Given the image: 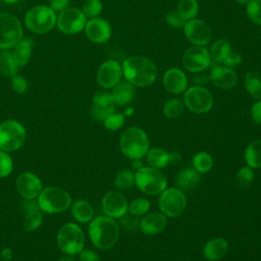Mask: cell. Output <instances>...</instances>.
Listing matches in <instances>:
<instances>
[{
    "instance_id": "21",
    "label": "cell",
    "mask_w": 261,
    "mask_h": 261,
    "mask_svg": "<svg viewBox=\"0 0 261 261\" xmlns=\"http://www.w3.org/2000/svg\"><path fill=\"white\" fill-rule=\"evenodd\" d=\"M167 225V217L162 212H152L140 220L141 230L148 236H155L162 232Z\"/></svg>"
},
{
    "instance_id": "43",
    "label": "cell",
    "mask_w": 261,
    "mask_h": 261,
    "mask_svg": "<svg viewBox=\"0 0 261 261\" xmlns=\"http://www.w3.org/2000/svg\"><path fill=\"white\" fill-rule=\"evenodd\" d=\"M118 225H120L125 230L133 231V230H136L138 227H140V219L137 215H134L128 212L119 218Z\"/></svg>"
},
{
    "instance_id": "14",
    "label": "cell",
    "mask_w": 261,
    "mask_h": 261,
    "mask_svg": "<svg viewBox=\"0 0 261 261\" xmlns=\"http://www.w3.org/2000/svg\"><path fill=\"white\" fill-rule=\"evenodd\" d=\"M15 189L22 199L35 200L43 190V184L37 174L23 171L18 174L15 180Z\"/></svg>"
},
{
    "instance_id": "18",
    "label": "cell",
    "mask_w": 261,
    "mask_h": 261,
    "mask_svg": "<svg viewBox=\"0 0 261 261\" xmlns=\"http://www.w3.org/2000/svg\"><path fill=\"white\" fill-rule=\"evenodd\" d=\"M85 31L88 39L97 44L107 42L111 36V27L109 22L100 17H94L87 21Z\"/></svg>"
},
{
    "instance_id": "19",
    "label": "cell",
    "mask_w": 261,
    "mask_h": 261,
    "mask_svg": "<svg viewBox=\"0 0 261 261\" xmlns=\"http://www.w3.org/2000/svg\"><path fill=\"white\" fill-rule=\"evenodd\" d=\"M21 208L25 212L22 220L23 228L27 231H34L38 229L43 222V213L39 208L38 202L35 200L23 199Z\"/></svg>"
},
{
    "instance_id": "3",
    "label": "cell",
    "mask_w": 261,
    "mask_h": 261,
    "mask_svg": "<svg viewBox=\"0 0 261 261\" xmlns=\"http://www.w3.org/2000/svg\"><path fill=\"white\" fill-rule=\"evenodd\" d=\"M119 148L125 157L132 160L141 159L150 149L149 137L143 128L130 126L120 135Z\"/></svg>"
},
{
    "instance_id": "34",
    "label": "cell",
    "mask_w": 261,
    "mask_h": 261,
    "mask_svg": "<svg viewBox=\"0 0 261 261\" xmlns=\"http://www.w3.org/2000/svg\"><path fill=\"white\" fill-rule=\"evenodd\" d=\"M230 46L229 43L225 40H218L213 44L211 47V52H210V57L217 61V62H223L224 58L227 56V54L230 51Z\"/></svg>"
},
{
    "instance_id": "13",
    "label": "cell",
    "mask_w": 261,
    "mask_h": 261,
    "mask_svg": "<svg viewBox=\"0 0 261 261\" xmlns=\"http://www.w3.org/2000/svg\"><path fill=\"white\" fill-rule=\"evenodd\" d=\"M102 211L110 218H120L128 212V203L124 195L118 190L107 192L101 201Z\"/></svg>"
},
{
    "instance_id": "7",
    "label": "cell",
    "mask_w": 261,
    "mask_h": 261,
    "mask_svg": "<svg viewBox=\"0 0 261 261\" xmlns=\"http://www.w3.org/2000/svg\"><path fill=\"white\" fill-rule=\"evenodd\" d=\"M25 139L27 130L19 121L6 119L0 122V150L14 152L22 147Z\"/></svg>"
},
{
    "instance_id": "32",
    "label": "cell",
    "mask_w": 261,
    "mask_h": 261,
    "mask_svg": "<svg viewBox=\"0 0 261 261\" xmlns=\"http://www.w3.org/2000/svg\"><path fill=\"white\" fill-rule=\"evenodd\" d=\"M193 168L199 173H206L213 167V159L211 155L205 151H200L196 153L192 159Z\"/></svg>"
},
{
    "instance_id": "48",
    "label": "cell",
    "mask_w": 261,
    "mask_h": 261,
    "mask_svg": "<svg viewBox=\"0 0 261 261\" xmlns=\"http://www.w3.org/2000/svg\"><path fill=\"white\" fill-rule=\"evenodd\" d=\"M79 261H100V257L95 251L84 248L79 254Z\"/></svg>"
},
{
    "instance_id": "4",
    "label": "cell",
    "mask_w": 261,
    "mask_h": 261,
    "mask_svg": "<svg viewBox=\"0 0 261 261\" xmlns=\"http://www.w3.org/2000/svg\"><path fill=\"white\" fill-rule=\"evenodd\" d=\"M37 202L41 211L48 214L64 212L70 208L72 203L69 193L59 187L43 188Z\"/></svg>"
},
{
    "instance_id": "23",
    "label": "cell",
    "mask_w": 261,
    "mask_h": 261,
    "mask_svg": "<svg viewBox=\"0 0 261 261\" xmlns=\"http://www.w3.org/2000/svg\"><path fill=\"white\" fill-rule=\"evenodd\" d=\"M228 247V243L224 238H213L205 244L203 248V256L209 261L221 260L226 255Z\"/></svg>"
},
{
    "instance_id": "55",
    "label": "cell",
    "mask_w": 261,
    "mask_h": 261,
    "mask_svg": "<svg viewBox=\"0 0 261 261\" xmlns=\"http://www.w3.org/2000/svg\"><path fill=\"white\" fill-rule=\"evenodd\" d=\"M132 166H133V168H134L136 171L143 167L142 162H141V160H140V159H134V160L132 161Z\"/></svg>"
},
{
    "instance_id": "46",
    "label": "cell",
    "mask_w": 261,
    "mask_h": 261,
    "mask_svg": "<svg viewBox=\"0 0 261 261\" xmlns=\"http://www.w3.org/2000/svg\"><path fill=\"white\" fill-rule=\"evenodd\" d=\"M11 88L17 94H24L28 91V82L23 76L16 73L11 76Z\"/></svg>"
},
{
    "instance_id": "56",
    "label": "cell",
    "mask_w": 261,
    "mask_h": 261,
    "mask_svg": "<svg viewBox=\"0 0 261 261\" xmlns=\"http://www.w3.org/2000/svg\"><path fill=\"white\" fill-rule=\"evenodd\" d=\"M57 261H75V260L72 258V256L65 255V256H63V257H60Z\"/></svg>"
},
{
    "instance_id": "25",
    "label": "cell",
    "mask_w": 261,
    "mask_h": 261,
    "mask_svg": "<svg viewBox=\"0 0 261 261\" xmlns=\"http://www.w3.org/2000/svg\"><path fill=\"white\" fill-rule=\"evenodd\" d=\"M33 48H34V41L29 37L22 38L13 47L12 55L19 68L25 66L29 63L33 53Z\"/></svg>"
},
{
    "instance_id": "50",
    "label": "cell",
    "mask_w": 261,
    "mask_h": 261,
    "mask_svg": "<svg viewBox=\"0 0 261 261\" xmlns=\"http://www.w3.org/2000/svg\"><path fill=\"white\" fill-rule=\"evenodd\" d=\"M251 116L255 123L261 124V101L253 104L251 108Z\"/></svg>"
},
{
    "instance_id": "45",
    "label": "cell",
    "mask_w": 261,
    "mask_h": 261,
    "mask_svg": "<svg viewBox=\"0 0 261 261\" xmlns=\"http://www.w3.org/2000/svg\"><path fill=\"white\" fill-rule=\"evenodd\" d=\"M113 112H115V105L108 106V107H100L93 104L91 107V114L93 118L97 121L103 122L104 119Z\"/></svg>"
},
{
    "instance_id": "22",
    "label": "cell",
    "mask_w": 261,
    "mask_h": 261,
    "mask_svg": "<svg viewBox=\"0 0 261 261\" xmlns=\"http://www.w3.org/2000/svg\"><path fill=\"white\" fill-rule=\"evenodd\" d=\"M187 76L178 68H170L163 75V85L167 92L171 94H180L187 88Z\"/></svg>"
},
{
    "instance_id": "1",
    "label": "cell",
    "mask_w": 261,
    "mask_h": 261,
    "mask_svg": "<svg viewBox=\"0 0 261 261\" xmlns=\"http://www.w3.org/2000/svg\"><path fill=\"white\" fill-rule=\"evenodd\" d=\"M122 72L128 83L138 87L152 85L157 76V67L144 56H130L123 61Z\"/></svg>"
},
{
    "instance_id": "35",
    "label": "cell",
    "mask_w": 261,
    "mask_h": 261,
    "mask_svg": "<svg viewBox=\"0 0 261 261\" xmlns=\"http://www.w3.org/2000/svg\"><path fill=\"white\" fill-rule=\"evenodd\" d=\"M178 13L187 20V19H193L198 11H199V5L197 0H180L178 3Z\"/></svg>"
},
{
    "instance_id": "26",
    "label": "cell",
    "mask_w": 261,
    "mask_h": 261,
    "mask_svg": "<svg viewBox=\"0 0 261 261\" xmlns=\"http://www.w3.org/2000/svg\"><path fill=\"white\" fill-rule=\"evenodd\" d=\"M112 100L115 105L124 106L129 104L135 97L134 85L126 82H119L113 87L111 92Z\"/></svg>"
},
{
    "instance_id": "27",
    "label": "cell",
    "mask_w": 261,
    "mask_h": 261,
    "mask_svg": "<svg viewBox=\"0 0 261 261\" xmlns=\"http://www.w3.org/2000/svg\"><path fill=\"white\" fill-rule=\"evenodd\" d=\"M70 211L73 218L80 223H88L94 218V209L92 205L84 199H77L71 203Z\"/></svg>"
},
{
    "instance_id": "38",
    "label": "cell",
    "mask_w": 261,
    "mask_h": 261,
    "mask_svg": "<svg viewBox=\"0 0 261 261\" xmlns=\"http://www.w3.org/2000/svg\"><path fill=\"white\" fill-rule=\"evenodd\" d=\"M151 203L148 199L146 198H137L135 200H133L130 202V204H128V212L137 215V216H141L146 214L149 209H150Z\"/></svg>"
},
{
    "instance_id": "37",
    "label": "cell",
    "mask_w": 261,
    "mask_h": 261,
    "mask_svg": "<svg viewBox=\"0 0 261 261\" xmlns=\"http://www.w3.org/2000/svg\"><path fill=\"white\" fill-rule=\"evenodd\" d=\"M184 110V104L179 99L173 98L168 100L163 106V114L168 119L178 117Z\"/></svg>"
},
{
    "instance_id": "24",
    "label": "cell",
    "mask_w": 261,
    "mask_h": 261,
    "mask_svg": "<svg viewBox=\"0 0 261 261\" xmlns=\"http://www.w3.org/2000/svg\"><path fill=\"white\" fill-rule=\"evenodd\" d=\"M201 181L200 173L193 167H186L180 169L175 176L176 188L182 192L193 191Z\"/></svg>"
},
{
    "instance_id": "6",
    "label": "cell",
    "mask_w": 261,
    "mask_h": 261,
    "mask_svg": "<svg viewBox=\"0 0 261 261\" xmlns=\"http://www.w3.org/2000/svg\"><path fill=\"white\" fill-rule=\"evenodd\" d=\"M135 185L144 194L155 196L166 189L167 180L160 169L143 166L135 173Z\"/></svg>"
},
{
    "instance_id": "33",
    "label": "cell",
    "mask_w": 261,
    "mask_h": 261,
    "mask_svg": "<svg viewBox=\"0 0 261 261\" xmlns=\"http://www.w3.org/2000/svg\"><path fill=\"white\" fill-rule=\"evenodd\" d=\"M114 186L118 191H127L135 186V173L128 169L118 171L114 177Z\"/></svg>"
},
{
    "instance_id": "51",
    "label": "cell",
    "mask_w": 261,
    "mask_h": 261,
    "mask_svg": "<svg viewBox=\"0 0 261 261\" xmlns=\"http://www.w3.org/2000/svg\"><path fill=\"white\" fill-rule=\"evenodd\" d=\"M69 0H50V8L56 11H62L68 7Z\"/></svg>"
},
{
    "instance_id": "2",
    "label": "cell",
    "mask_w": 261,
    "mask_h": 261,
    "mask_svg": "<svg viewBox=\"0 0 261 261\" xmlns=\"http://www.w3.org/2000/svg\"><path fill=\"white\" fill-rule=\"evenodd\" d=\"M88 233L94 247L100 250H109L118 241L119 225L113 218L97 216L90 221Z\"/></svg>"
},
{
    "instance_id": "57",
    "label": "cell",
    "mask_w": 261,
    "mask_h": 261,
    "mask_svg": "<svg viewBox=\"0 0 261 261\" xmlns=\"http://www.w3.org/2000/svg\"><path fill=\"white\" fill-rule=\"evenodd\" d=\"M134 113V109H133V107H128V108H126V110L124 111V115H126V116H130L132 114Z\"/></svg>"
},
{
    "instance_id": "36",
    "label": "cell",
    "mask_w": 261,
    "mask_h": 261,
    "mask_svg": "<svg viewBox=\"0 0 261 261\" xmlns=\"http://www.w3.org/2000/svg\"><path fill=\"white\" fill-rule=\"evenodd\" d=\"M254 180V171L253 168L249 166H244L236 174V185L239 189L249 188Z\"/></svg>"
},
{
    "instance_id": "9",
    "label": "cell",
    "mask_w": 261,
    "mask_h": 261,
    "mask_svg": "<svg viewBox=\"0 0 261 261\" xmlns=\"http://www.w3.org/2000/svg\"><path fill=\"white\" fill-rule=\"evenodd\" d=\"M22 33V25L15 15L0 13V49L13 48L23 38Z\"/></svg>"
},
{
    "instance_id": "53",
    "label": "cell",
    "mask_w": 261,
    "mask_h": 261,
    "mask_svg": "<svg viewBox=\"0 0 261 261\" xmlns=\"http://www.w3.org/2000/svg\"><path fill=\"white\" fill-rule=\"evenodd\" d=\"M181 160V155L177 151L169 152V164H177Z\"/></svg>"
},
{
    "instance_id": "28",
    "label": "cell",
    "mask_w": 261,
    "mask_h": 261,
    "mask_svg": "<svg viewBox=\"0 0 261 261\" xmlns=\"http://www.w3.org/2000/svg\"><path fill=\"white\" fill-rule=\"evenodd\" d=\"M245 161L251 168H261V139L251 142L245 150Z\"/></svg>"
},
{
    "instance_id": "16",
    "label": "cell",
    "mask_w": 261,
    "mask_h": 261,
    "mask_svg": "<svg viewBox=\"0 0 261 261\" xmlns=\"http://www.w3.org/2000/svg\"><path fill=\"white\" fill-rule=\"evenodd\" d=\"M184 29L187 39L195 45L203 46L211 40V31L208 24L201 19H190Z\"/></svg>"
},
{
    "instance_id": "10",
    "label": "cell",
    "mask_w": 261,
    "mask_h": 261,
    "mask_svg": "<svg viewBox=\"0 0 261 261\" xmlns=\"http://www.w3.org/2000/svg\"><path fill=\"white\" fill-rule=\"evenodd\" d=\"M160 211L169 218L180 216L187 206L186 195L177 188L165 189L159 196Z\"/></svg>"
},
{
    "instance_id": "52",
    "label": "cell",
    "mask_w": 261,
    "mask_h": 261,
    "mask_svg": "<svg viewBox=\"0 0 261 261\" xmlns=\"http://www.w3.org/2000/svg\"><path fill=\"white\" fill-rule=\"evenodd\" d=\"M12 257H13V253L9 247H4L0 251V259L2 261H10L12 259Z\"/></svg>"
},
{
    "instance_id": "44",
    "label": "cell",
    "mask_w": 261,
    "mask_h": 261,
    "mask_svg": "<svg viewBox=\"0 0 261 261\" xmlns=\"http://www.w3.org/2000/svg\"><path fill=\"white\" fill-rule=\"evenodd\" d=\"M93 104L96 106H100V107H108V106L115 105L113 103L111 93H109L108 91H105V90L98 91L95 93V95L93 97Z\"/></svg>"
},
{
    "instance_id": "31",
    "label": "cell",
    "mask_w": 261,
    "mask_h": 261,
    "mask_svg": "<svg viewBox=\"0 0 261 261\" xmlns=\"http://www.w3.org/2000/svg\"><path fill=\"white\" fill-rule=\"evenodd\" d=\"M247 92L256 99H261V73L257 71L247 72L245 76Z\"/></svg>"
},
{
    "instance_id": "12",
    "label": "cell",
    "mask_w": 261,
    "mask_h": 261,
    "mask_svg": "<svg viewBox=\"0 0 261 261\" xmlns=\"http://www.w3.org/2000/svg\"><path fill=\"white\" fill-rule=\"evenodd\" d=\"M58 29L66 35H74L85 29L87 16L76 7H67L57 16Z\"/></svg>"
},
{
    "instance_id": "17",
    "label": "cell",
    "mask_w": 261,
    "mask_h": 261,
    "mask_svg": "<svg viewBox=\"0 0 261 261\" xmlns=\"http://www.w3.org/2000/svg\"><path fill=\"white\" fill-rule=\"evenodd\" d=\"M121 67L115 60H107L103 62L97 71V82L105 89L113 88L120 82Z\"/></svg>"
},
{
    "instance_id": "54",
    "label": "cell",
    "mask_w": 261,
    "mask_h": 261,
    "mask_svg": "<svg viewBox=\"0 0 261 261\" xmlns=\"http://www.w3.org/2000/svg\"><path fill=\"white\" fill-rule=\"evenodd\" d=\"M193 80H194V83H196V84H204L207 81V76L204 74H201V75L197 74L194 76Z\"/></svg>"
},
{
    "instance_id": "39",
    "label": "cell",
    "mask_w": 261,
    "mask_h": 261,
    "mask_svg": "<svg viewBox=\"0 0 261 261\" xmlns=\"http://www.w3.org/2000/svg\"><path fill=\"white\" fill-rule=\"evenodd\" d=\"M124 121H125V115L123 113L113 112L104 119L103 124L106 129L114 132L121 128L124 124Z\"/></svg>"
},
{
    "instance_id": "47",
    "label": "cell",
    "mask_w": 261,
    "mask_h": 261,
    "mask_svg": "<svg viewBox=\"0 0 261 261\" xmlns=\"http://www.w3.org/2000/svg\"><path fill=\"white\" fill-rule=\"evenodd\" d=\"M166 21L171 27L182 28L186 24V19L178 13V11H170L166 14Z\"/></svg>"
},
{
    "instance_id": "42",
    "label": "cell",
    "mask_w": 261,
    "mask_h": 261,
    "mask_svg": "<svg viewBox=\"0 0 261 261\" xmlns=\"http://www.w3.org/2000/svg\"><path fill=\"white\" fill-rule=\"evenodd\" d=\"M247 14L257 24H261V0H250L247 3Z\"/></svg>"
},
{
    "instance_id": "58",
    "label": "cell",
    "mask_w": 261,
    "mask_h": 261,
    "mask_svg": "<svg viewBox=\"0 0 261 261\" xmlns=\"http://www.w3.org/2000/svg\"><path fill=\"white\" fill-rule=\"evenodd\" d=\"M3 2H5V3H7V4H14V3H16L18 0H2Z\"/></svg>"
},
{
    "instance_id": "30",
    "label": "cell",
    "mask_w": 261,
    "mask_h": 261,
    "mask_svg": "<svg viewBox=\"0 0 261 261\" xmlns=\"http://www.w3.org/2000/svg\"><path fill=\"white\" fill-rule=\"evenodd\" d=\"M19 67L9 50H2L0 52V73L4 76L11 77L17 73Z\"/></svg>"
},
{
    "instance_id": "11",
    "label": "cell",
    "mask_w": 261,
    "mask_h": 261,
    "mask_svg": "<svg viewBox=\"0 0 261 261\" xmlns=\"http://www.w3.org/2000/svg\"><path fill=\"white\" fill-rule=\"evenodd\" d=\"M186 107L198 114L208 112L213 106V96L209 90L201 86L189 88L184 96Z\"/></svg>"
},
{
    "instance_id": "40",
    "label": "cell",
    "mask_w": 261,
    "mask_h": 261,
    "mask_svg": "<svg viewBox=\"0 0 261 261\" xmlns=\"http://www.w3.org/2000/svg\"><path fill=\"white\" fill-rule=\"evenodd\" d=\"M13 170V161L8 152L0 150V178L7 177Z\"/></svg>"
},
{
    "instance_id": "15",
    "label": "cell",
    "mask_w": 261,
    "mask_h": 261,
    "mask_svg": "<svg viewBox=\"0 0 261 261\" xmlns=\"http://www.w3.org/2000/svg\"><path fill=\"white\" fill-rule=\"evenodd\" d=\"M185 68L191 72H199L210 65V55L203 46H194L189 48L182 56Z\"/></svg>"
},
{
    "instance_id": "20",
    "label": "cell",
    "mask_w": 261,
    "mask_h": 261,
    "mask_svg": "<svg viewBox=\"0 0 261 261\" xmlns=\"http://www.w3.org/2000/svg\"><path fill=\"white\" fill-rule=\"evenodd\" d=\"M209 79L213 86L219 89H230L238 83L237 73L225 66L217 65L211 69Z\"/></svg>"
},
{
    "instance_id": "8",
    "label": "cell",
    "mask_w": 261,
    "mask_h": 261,
    "mask_svg": "<svg viewBox=\"0 0 261 261\" xmlns=\"http://www.w3.org/2000/svg\"><path fill=\"white\" fill-rule=\"evenodd\" d=\"M55 11L46 5L32 7L24 16L25 27L35 34L49 33L56 24Z\"/></svg>"
},
{
    "instance_id": "59",
    "label": "cell",
    "mask_w": 261,
    "mask_h": 261,
    "mask_svg": "<svg viewBox=\"0 0 261 261\" xmlns=\"http://www.w3.org/2000/svg\"><path fill=\"white\" fill-rule=\"evenodd\" d=\"M238 3H241V4H246L248 3L250 0H236Z\"/></svg>"
},
{
    "instance_id": "41",
    "label": "cell",
    "mask_w": 261,
    "mask_h": 261,
    "mask_svg": "<svg viewBox=\"0 0 261 261\" xmlns=\"http://www.w3.org/2000/svg\"><path fill=\"white\" fill-rule=\"evenodd\" d=\"M82 11L87 17H97L102 11V3L100 0H86L83 4Z\"/></svg>"
},
{
    "instance_id": "29",
    "label": "cell",
    "mask_w": 261,
    "mask_h": 261,
    "mask_svg": "<svg viewBox=\"0 0 261 261\" xmlns=\"http://www.w3.org/2000/svg\"><path fill=\"white\" fill-rule=\"evenodd\" d=\"M146 160L151 167L164 168L169 164V152L162 148H151L146 154Z\"/></svg>"
},
{
    "instance_id": "5",
    "label": "cell",
    "mask_w": 261,
    "mask_h": 261,
    "mask_svg": "<svg viewBox=\"0 0 261 261\" xmlns=\"http://www.w3.org/2000/svg\"><path fill=\"white\" fill-rule=\"evenodd\" d=\"M57 246L64 255L75 256L85 247V233L74 222L64 223L57 232Z\"/></svg>"
},
{
    "instance_id": "49",
    "label": "cell",
    "mask_w": 261,
    "mask_h": 261,
    "mask_svg": "<svg viewBox=\"0 0 261 261\" xmlns=\"http://www.w3.org/2000/svg\"><path fill=\"white\" fill-rule=\"evenodd\" d=\"M240 62H241V56L237 52L230 50L222 63L227 66H237L238 64H240Z\"/></svg>"
}]
</instances>
